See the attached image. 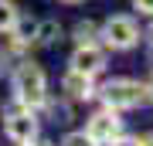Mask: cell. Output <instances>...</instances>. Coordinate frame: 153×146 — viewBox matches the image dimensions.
Returning <instances> with one entry per match:
<instances>
[{"label": "cell", "instance_id": "cell-9", "mask_svg": "<svg viewBox=\"0 0 153 146\" xmlns=\"http://www.w3.org/2000/svg\"><path fill=\"white\" fill-rule=\"evenodd\" d=\"M58 38H61V24H58V21H41L38 31H34V44H44V48L55 44Z\"/></svg>", "mask_w": 153, "mask_h": 146}, {"label": "cell", "instance_id": "cell-2", "mask_svg": "<svg viewBox=\"0 0 153 146\" xmlns=\"http://www.w3.org/2000/svg\"><path fill=\"white\" fill-rule=\"evenodd\" d=\"M99 95H102L105 109H112V112L140 109L143 102H146V82H136V78H109L102 88H99Z\"/></svg>", "mask_w": 153, "mask_h": 146}, {"label": "cell", "instance_id": "cell-8", "mask_svg": "<svg viewBox=\"0 0 153 146\" xmlns=\"http://www.w3.org/2000/svg\"><path fill=\"white\" fill-rule=\"evenodd\" d=\"M71 38H75V48L78 44H99V24L95 21H78Z\"/></svg>", "mask_w": 153, "mask_h": 146}, {"label": "cell", "instance_id": "cell-7", "mask_svg": "<svg viewBox=\"0 0 153 146\" xmlns=\"http://www.w3.org/2000/svg\"><path fill=\"white\" fill-rule=\"evenodd\" d=\"M61 92H65L71 102H88V99L95 95V85L88 75H78V71H65V78H61Z\"/></svg>", "mask_w": 153, "mask_h": 146}, {"label": "cell", "instance_id": "cell-15", "mask_svg": "<svg viewBox=\"0 0 153 146\" xmlns=\"http://www.w3.org/2000/svg\"><path fill=\"white\" fill-rule=\"evenodd\" d=\"M136 143H140V146H153V129H150V133H140Z\"/></svg>", "mask_w": 153, "mask_h": 146}, {"label": "cell", "instance_id": "cell-13", "mask_svg": "<svg viewBox=\"0 0 153 146\" xmlns=\"http://www.w3.org/2000/svg\"><path fill=\"white\" fill-rule=\"evenodd\" d=\"M133 10L143 17H153V0H133Z\"/></svg>", "mask_w": 153, "mask_h": 146}, {"label": "cell", "instance_id": "cell-1", "mask_svg": "<svg viewBox=\"0 0 153 146\" xmlns=\"http://www.w3.org/2000/svg\"><path fill=\"white\" fill-rule=\"evenodd\" d=\"M10 88H14V102L31 109V112L44 109V102H48V75H44V68L34 65V61H21V65L14 68Z\"/></svg>", "mask_w": 153, "mask_h": 146}, {"label": "cell", "instance_id": "cell-10", "mask_svg": "<svg viewBox=\"0 0 153 146\" xmlns=\"http://www.w3.org/2000/svg\"><path fill=\"white\" fill-rule=\"evenodd\" d=\"M17 7H14V0H0V34H7L10 27L17 24Z\"/></svg>", "mask_w": 153, "mask_h": 146}, {"label": "cell", "instance_id": "cell-17", "mask_svg": "<svg viewBox=\"0 0 153 146\" xmlns=\"http://www.w3.org/2000/svg\"><path fill=\"white\" fill-rule=\"evenodd\" d=\"M146 99H150V102H153V78L146 82Z\"/></svg>", "mask_w": 153, "mask_h": 146}, {"label": "cell", "instance_id": "cell-6", "mask_svg": "<svg viewBox=\"0 0 153 146\" xmlns=\"http://www.w3.org/2000/svg\"><path fill=\"white\" fill-rule=\"evenodd\" d=\"M68 65H71V71H78V75L95 78V75L105 71V48L102 44H78V48L71 51Z\"/></svg>", "mask_w": 153, "mask_h": 146}, {"label": "cell", "instance_id": "cell-14", "mask_svg": "<svg viewBox=\"0 0 153 146\" xmlns=\"http://www.w3.org/2000/svg\"><path fill=\"white\" fill-rule=\"evenodd\" d=\"M109 146H140V143H136V136H119V139H112Z\"/></svg>", "mask_w": 153, "mask_h": 146}, {"label": "cell", "instance_id": "cell-20", "mask_svg": "<svg viewBox=\"0 0 153 146\" xmlns=\"http://www.w3.org/2000/svg\"><path fill=\"white\" fill-rule=\"evenodd\" d=\"M68 4H75V0H68Z\"/></svg>", "mask_w": 153, "mask_h": 146}, {"label": "cell", "instance_id": "cell-4", "mask_svg": "<svg viewBox=\"0 0 153 146\" xmlns=\"http://www.w3.org/2000/svg\"><path fill=\"white\" fill-rule=\"evenodd\" d=\"M38 116L31 112V109H24V105H14L10 112L4 116V133H7V139H10L14 146H31L34 139H38Z\"/></svg>", "mask_w": 153, "mask_h": 146}, {"label": "cell", "instance_id": "cell-16", "mask_svg": "<svg viewBox=\"0 0 153 146\" xmlns=\"http://www.w3.org/2000/svg\"><path fill=\"white\" fill-rule=\"evenodd\" d=\"M143 38H146V41H150V44H153V24H150V27H146V31H143Z\"/></svg>", "mask_w": 153, "mask_h": 146}, {"label": "cell", "instance_id": "cell-5", "mask_svg": "<svg viewBox=\"0 0 153 146\" xmlns=\"http://www.w3.org/2000/svg\"><path fill=\"white\" fill-rule=\"evenodd\" d=\"M82 133H85L95 146H109L112 139L123 136V119H119V112H112V109H99V112L88 116V122H85Z\"/></svg>", "mask_w": 153, "mask_h": 146}, {"label": "cell", "instance_id": "cell-11", "mask_svg": "<svg viewBox=\"0 0 153 146\" xmlns=\"http://www.w3.org/2000/svg\"><path fill=\"white\" fill-rule=\"evenodd\" d=\"M61 146H95L88 136L82 133V129H71V133H65V139H61Z\"/></svg>", "mask_w": 153, "mask_h": 146}, {"label": "cell", "instance_id": "cell-3", "mask_svg": "<svg viewBox=\"0 0 153 146\" xmlns=\"http://www.w3.org/2000/svg\"><path fill=\"white\" fill-rule=\"evenodd\" d=\"M99 38H102V48L105 51H129L140 44V27L133 17L126 14H112L105 17L102 27H99Z\"/></svg>", "mask_w": 153, "mask_h": 146}, {"label": "cell", "instance_id": "cell-12", "mask_svg": "<svg viewBox=\"0 0 153 146\" xmlns=\"http://www.w3.org/2000/svg\"><path fill=\"white\" fill-rule=\"evenodd\" d=\"M44 109L55 116V122H68V119H71V112H68L65 102H44Z\"/></svg>", "mask_w": 153, "mask_h": 146}, {"label": "cell", "instance_id": "cell-18", "mask_svg": "<svg viewBox=\"0 0 153 146\" xmlns=\"http://www.w3.org/2000/svg\"><path fill=\"white\" fill-rule=\"evenodd\" d=\"M31 146H51V143H44V139H34V143H31Z\"/></svg>", "mask_w": 153, "mask_h": 146}, {"label": "cell", "instance_id": "cell-19", "mask_svg": "<svg viewBox=\"0 0 153 146\" xmlns=\"http://www.w3.org/2000/svg\"><path fill=\"white\" fill-rule=\"evenodd\" d=\"M146 58H150V65H153V44H150V51H146Z\"/></svg>", "mask_w": 153, "mask_h": 146}]
</instances>
